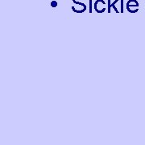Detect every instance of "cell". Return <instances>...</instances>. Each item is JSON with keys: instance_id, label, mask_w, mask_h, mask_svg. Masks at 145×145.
Masks as SVG:
<instances>
[{"instance_id": "cell-1", "label": "cell", "mask_w": 145, "mask_h": 145, "mask_svg": "<svg viewBox=\"0 0 145 145\" xmlns=\"http://www.w3.org/2000/svg\"><path fill=\"white\" fill-rule=\"evenodd\" d=\"M127 9L131 13H135L139 10V3L136 0H129L127 3Z\"/></svg>"}, {"instance_id": "cell-2", "label": "cell", "mask_w": 145, "mask_h": 145, "mask_svg": "<svg viewBox=\"0 0 145 145\" xmlns=\"http://www.w3.org/2000/svg\"><path fill=\"white\" fill-rule=\"evenodd\" d=\"M105 5H106V3L103 0H97L94 4V9L98 13H103L106 10Z\"/></svg>"}, {"instance_id": "cell-3", "label": "cell", "mask_w": 145, "mask_h": 145, "mask_svg": "<svg viewBox=\"0 0 145 145\" xmlns=\"http://www.w3.org/2000/svg\"><path fill=\"white\" fill-rule=\"evenodd\" d=\"M57 3L56 2V1H53V2H52V3H51V6H52L53 7H57Z\"/></svg>"}, {"instance_id": "cell-4", "label": "cell", "mask_w": 145, "mask_h": 145, "mask_svg": "<svg viewBox=\"0 0 145 145\" xmlns=\"http://www.w3.org/2000/svg\"><path fill=\"white\" fill-rule=\"evenodd\" d=\"M91 2H92V1H91V0H89V3H90V5H91ZM89 12H90V13L92 12V10H91V6H90V8H89Z\"/></svg>"}]
</instances>
